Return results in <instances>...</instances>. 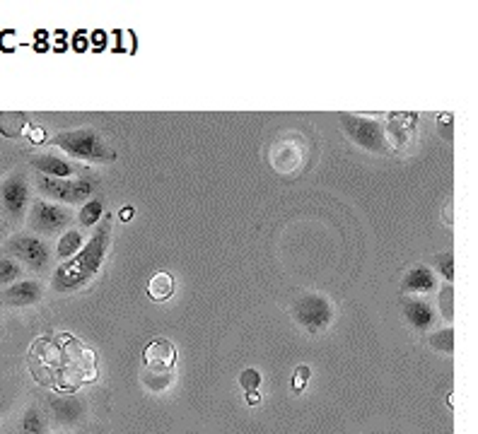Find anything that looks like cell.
Here are the masks:
<instances>
[{"label":"cell","instance_id":"cell-1","mask_svg":"<svg viewBox=\"0 0 478 434\" xmlns=\"http://www.w3.org/2000/svg\"><path fill=\"white\" fill-rule=\"evenodd\" d=\"M111 212H104V219L97 224L92 237L85 241V246L73 256L71 261L61 263L51 273V289L58 294H71L90 287L99 275L104 259L111 249Z\"/></svg>","mask_w":478,"mask_h":434},{"label":"cell","instance_id":"cell-2","mask_svg":"<svg viewBox=\"0 0 478 434\" xmlns=\"http://www.w3.org/2000/svg\"><path fill=\"white\" fill-rule=\"evenodd\" d=\"M51 145L68 152L73 159H80V162H114L116 159V150L101 138L97 128L61 131L51 138Z\"/></svg>","mask_w":478,"mask_h":434},{"label":"cell","instance_id":"cell-3","mask_svg":"<svg viewBox=\"0 0 478 434\" xmlns=\"http://www.w3.org/2000/svg\"><path fill=\"white\" fill-rule=\"evenodd\" d=\"M99 181L92 174L75 176V179H51V176L36 174V191L39 198L51 203H61V205H85L87 201H92Z\"/></svg>","mask_w":478,"mask_h":434},{"label":"cell","instance_id":"cell-4","mask_svg":"<svg viewBox=\"0 0 478 434\" xmlns=\"http://www.w3.org/2000/svg\"><path fill=\"white\" fill-rule=\"evenodd\" d=\"M73 219L75 215L68 205L34 198L29 203V210H27V229H29V234H36V237L48 241L51 237H61L66 229H71Z\"/></svg>","mask_w":478,"mask_h":434},{"label":"cell","instance_id":"cell-5","mask_svg":"<svg viewBox=\"0 0 478 434\" xmlns=\"http://www.w3.org/2000/svg\"><path fill=\"white\" fill-rule=\"evenodd\" d=\"M3 249H5V254L13 256L24 270H31V273L48 270L53 263V256H56V251L51 249V244H48L46 239L36 237V234H29V232H17V234H13V237H8Z\"/></svg>","mask_w":478,"mask_h":434},{"label":"cell","instance_id":"cell-6","mask_svg":"<svg viewBox=\"0 0 478 434\" xmlns=\"http://www.w3.org/2000/svg\"><path fill=\"white\" fill-rule=\"evenodd\" d=\"M290 316L307 333H321L334 321V302L326 294L304 292L290 304Z\"/></svg>","mask_w":478,"mask_h":434},{"label":"cell","instance_id":"cell-7","mask_svg":"<svg viewBox=\"0 0 478 434\" xmlns=\"http://www.w3.org/2000/svg\"><path fill=\"white\" fill-rule=\"evenodd\" d=\"M29 193H31L29 179H27V174H22V171H13V174L0 181V212H3L8 227H17L27 217V210H29Z\"/></svg>","mask_w":478,"mask_h":434},{"label":"cell","instance_id":"cell-8","mask_svg":"<svg viewBox=\"0 0 478 434\" xmlns=\"http://www.w3.org/2000/svg\"><path fill=\"white\" fill-rule=\"evenodd\" d=\"M341 128L353 143L360 145L367 152H386V138H384V123L379 119H367V116H356V114H341L338 116Z\"/></svg>","mask_w":478,"mask_h":434},{"label":"cell","instance_id":"cell-9","mask_svg":"<svg viewBox=\"0 0 478 434\" xmlns=\"http://www.w3.org/2000/svg\"><path fill=\"white\" fill-rule=\"evenodd\" d=\"M304 159H307V145L295 133L276 140L271 152H268V162L278 174H295V171L302 169Z\"/></svg>","mask_w":478,"mask_h":434},{"label":"cell","instance_id":"cell-10","mask_svg":"<svg viewBox=\"0 0 478 434\" xmlns=\"http://www.w3.org/2000/svg\"><path fill=\"white\" fill-rule=\"evenodd\" d=\"M41 297H44V282L36 277H24L15 285L0 289V304L10 309L31 307V304L41 302Z\"/></svg>","mask_w":478,"mask_h":434},{"label":"cell","instance_id":"cell-11","mask_svg":"<svg viewBox=\"0 0 478 434\" xmlns=\"http://www.w3.org/2000/svg\"><path fill=\"white\" fill-rule=\"evenodd\" d=\"M29 164L36 169V174L41 176H51V179H75V176H83L90 174L87 167L78 162H71L66 157H58L53 152H44V154H36V157L29 159Z\"/></svg>","mask_w":478,"mask_h":434},{"label":"cell","instance_id":"cell-12","mask_svg":"<svg viewBox=\"0 0 478 434\" xmlns=\"http://www.w3.org/2000/svg\"><path fill=\"white\" fill-rule=\"evenodd\" d=\"M404 314H406L408 324H411L416 331H421V333L430 331L435 326V321H437V314H435L433 304L428 302L426 297H406Z\"/></svg>","mask_w":478,"mask_h":434},{"label":"cell","instance_id":"cell-13","mask_svg":"<svg viewBox=\"0 0 478 434\" xmlns=\"http://www.w3.org/2000/svg\"><path fill=\"white\" fill-rule=\"evenodd\" d=\"M145 367H167L174 369L176 364V347L171 345L167 338H153L143 350Z\"/></svg>","mask_w":478,"mask_h":434},{"label":"cell","instance_id":"cell-14","mask_svg":"<svg viewBox=\"0 0 478 434\" xmlns=\"http://www.w3.org/2000/svg\"><path fill=\"white\" fill-rule=\"evenodd\" d=\"M435 287H437V277H435V273L426 266L411 268L404 277V292H408L411 297H426V294H430Z\"/></svg>","mask_w":478,"mask_h":434},{"label":"cell","instance_id":"cell-15","mask_svg":"<svg viewBox=\"0 0 478 434\" xmlns=\"http://www.w3.org/2000/svg\"><path fill=\"white\" fill-rule=\"evenodd\" d=\"M85 246V234H83V229H78V227H71V229H66V232L58 237L56 241V259L58 261H71L73 256H78V251L83 249Z\"/></svg>","mask_w":478,"mask_h":434},{"label":"cell","instance_id":"cell-16","mask_svg":"<svg viewBox=\"0 0 478 434\" xmlns=\"http://www.w3.org/2000/svg\"><path fill=\"white\" fill-rule=\"evenodd\" d=\"M141 382L145 384V389L148 391H164L169 389V384L174 382V369H167V367H145L143 374H141Z\"/></svg>","mask_w":478,"mask_h":434},{"label":"cell","instance_id":"cell-17","mask_svg":"<svg viewBox=\"0 0 478 434\" xmlns=\"http://www.w3.org/2000/svg\"><path fill=\"white\" fill-rule=\"evenodd\" d=\"M174 289H176V282L169 273H155L148 280V294L155 302H167L171 294H174Z\"/></svg>","mask_w":478,"mask_h":434},{"label":"cell","instance_id":"cell-18","mask_svg":"<svg viewBox=\"0 0 478 434\" xmlns=\"http://www.w3.org/2000/svg\"><path fill=\"white\" fill-rule=\"evenodd\" d=\"M27 126H29L27 114H15V111H3V114H0V136L20 138V136H24Z\"/></svg>","mask_w":478,"mask_h":434},{"label":"cell","instance_id":"cell-19","mask_svg":"<svg viewBox=\"0 0 478 434\" xmlns=\"http://www.w3.org/2000/svg\"><path fill=\"white\" fill-rule=\"evenodd\" d=\"M24 268L17 263V261L13 259V256L3 254L0 256V287H10L15 285V282L24 280Z\"/></svg>","mask_w":478,"mask_h":434},{"label":"cell","instance_id":"cell-20","mask_svg":"<svg viewBox=\"0 0 478 434\" xmlns=\"http://www.w3.org/2000/svg\"><path fill=\"white\" fill-rule=\"evenodd\" d=\"M104 217V203L99 201V198H92V201H87L85 205H80V210H78V224L83 229H87V227H97L99 224V219Z\"/></svg>","mask_w":478,"mask_h":434},{"label":"cell","instance_id":"cell-21","mask_svg":"<svg viewBox=\"0 0 478 434\" xmlns=\"http://www.w3.org/2000/svg\"><path fill=\"white\" fill-rule=\"evenodd\" d=\"M428 342H430L433 350L452 355V352H454V328H452V326H447V328L435 331V333H430V338H428Z\"/></svg>","mask_w":478,"mask_h":434},{"label":"cell","instance_id":"cell-22","mask_svg":"<svg viewBox=\"0 0 478 434\" xmlns=\"http://www.w3.org/2000/svg\"><path fill=\"white\" fill-rule=\"evenodd\" d=\"M22 434H46V417L39 408H27L22 417Z\"/></svg>","mask_w":478,"mask_h":434},{"label":"cell","instance_id":"cell-23","mask_svg":"<svg viewBox=\"0 0 478 434\" xmlns=\"http://www.w3.org/2000/svg\"><path fill=\"white\" fill-rule=\"evenodd\" d=\"M437 304H440V314H442V319L447 321V324H452V319H454V287L449 285V282L440 289Z\"/></svg>","mask_w":478,"mask_h":434},{"label":"cell","instance_id":"cell-24","mask_svg":"<svg viewBox=\"0 0 478 434\" xmlns=\"http://www.w3.org/2000/svg\"><path fill=\"white\" fill-rule=\"evenodd\" d=\"M435 268H437L440 275L452 285V280H454V254L452 251H444V254L435 256Z\"/></svg>","mask_w":478,"mask_h":434},{"label":"cell","instance_id":"cell-25","mask_svg":"<svg viewBox=\"0 0 478 434\" xmlns=\"http://www.w3.org/2000/svg\"><path fill=\"white\" fill-rule=\"evenodd\" d=\"M309 379H311L309 364H297V367H295V374H293V391L295 393H300V391L307 389Z\"/></svg>","mask_w":478,"mask_h":434},{"label":"cell","instance_id":"cell-26","mask_svg":"<svg viewBox=\"0 0 478 434\" xmlns=\"http://www.w3.org/2000/svg\"><path fill=\"white\" fill-rule=\"evenodd\" d=\"M239 384L244 391H259V384H261V374L256 372V369H244V372L239 374Z\"/></svg>","mask_w":478,"mask_h":434},{"label":"cell","instance_id":"cell-27","mask_svg":"<svg viewBox=\"0 0 478 434\" xmlns=\"http://www.w3.org/2000/svg\"><path fill=\"white\" fill-rule=\"evenodd\" d=\"M27 136H29V140L34 143V145H41V143L46 140V131H44V128H41V126H31V123L27 126Z\"/></svg>","mask_w":478,"mask_h":434},{"label":"cell","instance_id":"cell-28","mask_svg":"<svg viewBox=\"0 0 478 434\" xmlns=\"http://www.w3.org/2000/svg\"><path fill=\"white\" fill-rule=\"evenodd\" d=\"M246 403H249V405H259L261 403L259 391H246Z\"/></svg>","mask_w":478,"mask_h":434},{"label":"cell","instance_id":"cell-29","mask_svg":"<svg viewBox=\"0 0 478 434\" xmlns=\"http://www.w3.org/2000/svg\"><path fill=\"white\" fill-rule=\"evenodd\" d=\"M133 212H136V208H133V205H123L121 212H119V217L123 219V222H128V219L133 217Z\"/></svg>","mask_w":478,"mask_h":434},{"label":"cell","instance_id":"cell-30","mask_svg":"<svg viewBox=\"0 0 478 434\" xmlns=\"http://www.w3.org/2000/svg\"><path fill=\"white\" fill-rule=\"evenodd\" d=\"M5 232H8V224H5V217L0 212V239H5Z\"/></svg>","mask_w":478,"mask_h":434},{"label":"cell","instance_id":"cell-31","mask_svg":"<svg viewBox=\"0 0 478 434\" xmlns=\"http://www.w3.org/2000/svg\"><path fill=\"white\" fill-rule=\"evenodd\" d=\"M452 205H454V203L449 201V203H447V222H452Z\"/></svg>","mask_w":478,"mask_h":434}]
</instances>
